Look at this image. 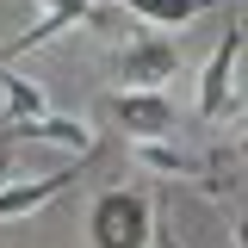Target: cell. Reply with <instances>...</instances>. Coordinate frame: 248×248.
Instances as JSON below:
<instances>
[{
  "label": "cell",
  "instance_id": "obj_6",
  "mask_svg": "<svg viewBox=\"0 0 248 248\" xmlns=\"http://www.w3.org/2000/svg\"><path fill=\"white\" fill-rule=\"evenodd\" d=\"M0 93H6V124H31V118L50 112V106H44V87L25 81L13 62H0Z\"/></svg>",
  "mask_w": 248,
  "mask_h": 248
},
{
  "label": "cell",
  "instance_id": "obj_5",
  "mask_svg": "<svg viewBox=\"0 0 248 248\" xmlns=\"http://www.w3.org/2000/svg\"><path fill=\"white\" fill-rule=\"evenodd\" d=\"M99 149H87V155H75L68 168H56V174H44V180H13L6 192H0V223L6 217H25V211H37V205H50V199H62L68 186L81 180V168H87Z\"/></svg>",
  "mask_w": 248,
  "mask_h": 248
},
{
  "label": "cell",
  "instance_id": "obj_10",
  "mask_svg": "<svg viewBox=\"0 0 248 248\" xmlns=\"http://www.w3.org/2000/svg\"><path fill=\"white\" fill-rule=\"evenodd\" d=\"M155 248H180V242H174V236H168V230H155Z\"/></svg>",
  "mask_w": 248,
  "mask_h": 248
},
{
  "label": "cell",
  "instance_id": "obj_4",
  "mask_svg": "<svg viewBox=\"0 0 248 248\" xmlns=\"http://www.w3.org/2000/svg\"><path fill=\"white\" fill-rule=\"evenodd\" d=\"M236 50H242V19L217 37L211 62H205V75H199V118H223V112H230V87H236Z\"/></svg>",
  "mask_w": 248,
  "mask_h": 248
},
{
  "label": "cell",
  "instance_id": "obj_1",
  "mask_svg": "<svg viewBox=\"0 0 248 248\" xmlns=\"http://www.w3.org/2000/svg\"><path fill=\"white\" fill-rule=\"evenodd\" d=\"M93 248H149L155 242V205L143 186H106L87 211Z\"/></svg>",
  "mask_w": 248,
  "mask_h": 248
},
{
  "label": "cell",
  "instance_id": "obj_7",
  "mask_svg": "<svg viewBox=\"0 0 248 248\" xmlns=\"http://www.w3.org/2000/svg\"><path fill=\"white\" fill-rule=\"evenodd\" d=\"M118 6H130V13L149 19V25H186V19H199L211 0H118Z\"/></svg>",
  "mask_w": 248,
  "mask_h": 248
},
{
  "label": "cell",
  "instance_id": "obj_2",
  "mask_svg": "<svg viewBox=\"0 0 248 248\" xmlns=\"http://www.w3.org/2000/svg\"><path fill=\"white\" fill-rule=\"evenodd\" d=\"M180 75V44L168 31H137L118 50V81L124 87H168Z\"/></svg>",
  "mask_w": 248,
  "mask_h": 248
},
{
  "label": "cell",
  "instance_id": "obj_3",
  "mask_svg": "<svg viewBox=\"0 0 248 248\" xmlns=\"http://www.w3.org/2000/svg\"><path fill=\"white\" fill-rule=\"evenodd\" d=\"M112 112H118V124L130 130V137H174V99L161 87H124L112 93Z\"/></svg>",
  "mask_w": 248,
  "mask_h": 248
},
{
  "label": "cell",
  "instance_id": "obj_9",
  "mask_svg": "<svg viewBox=\"0 0 248 248\" xmlns=\"http://www.w3.org/2000/svg\"><path fill=\"white\" fill-rule=\"evenodd\" d=\"M19 143H31L25 124H0V192L13 186V149H19Z\"/></svg>",
  "mask_w": 248,
  "mask_h": 248
},
{
  "label": "cell",
  "instance_id": "obj_11",
  "mask_svg": "<svg viewBox=\"0 0 248 248\" xmlns=\"http://www.w3.org/2000/svg\"><path fill=\"white\" fill-rule=\"evenodd\" d=\"M236 248H248V217H242V223H236Z\"/></svg>",
  "mask_w": 248,
  "mask_h": 248
},
{
  "label": "cell",
  "instance_id": "obj_8",
  "mask_svg": "<svg viewBox=\"0 0 248 248\" xmlns=\"http://www.w3.org/2000/svg\"><path fill=\"white\" fill-rule=\"evenodd\" d=\"M137 161H143V168H155V174H199V161H192V155H180L168 137H137Z\"/></svg>",
  "mask_w": 248,
  "mask_h": 248
}]
</instances>
